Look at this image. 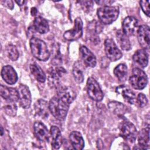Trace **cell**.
<instances>
[{"instance_id": "ba28073f", "label": "cell", "mask_w": 150, "mask_h": 150, "mask_svg": "<svg viewBox=\"0 0 150 150\" xmlns=\"http://www.w3.org/2000/svg\"><path fill=\"white\" fill-rule=\"evenodd\" d=\"M104 50L106 56L111 62H115L122 56L121 50L117 47L112 39H106L104 42Z\"/></svg>"}, {"instance_id": "1f68e13d", "label": "cell", "mask_w": 150, "mask_h": 150, "mask_svg": "<svg viewBox=\"0 0 150 150\" xmlns=\"http://www.w3.org/2000/svg\"><path fill=\"white\" fill-rule=\"evenodd\" d=\"M148 103V100L146 97L143 93H139L136 98V103L137 105L140 107H144Z\"/></svg>"}, {"instance_id": "2e32d148", "label": "cell", "mask_w": 150, "mask_h": 150, "mask_svg": "<svg viewBox=\"0 0 150 150\" xmlns=\"http://www.w3.org/2000/svg\"><path fill=\"white\" fill-rule=\"evenodd\" d=\"M3 80L8 84H15L18 80V76L16 71L10 65H6L2 67L1 72Z\"/></svg>"}, {"instance_id": "4dcf8cb0", "label": "cell", "mask_w": 150, "mask_h": 150, "mask_svg": "<svg viewBox=\"0 0 150 150\" xmlns=\"http://www.w3.org/2000/svg\"><path fill=\"white\" fill-rule=\"evenodd\" d=\"M6 103L4 107V110L5 113L11 117H15L16 115L17 107L15 102L6 101Z\"/></svg>"}, {"instance_id": "74e56055", "label": "cell", "mask_w": 150, "mask_h": 150, "mask_svg": "<svg viewBox=\"0 0 150 150\" xmlns=\"http://www.w3.org/2000/svg\"><path fill=\"white\" fill-rule=\"evenodd\" d=\"M15 2H16L18 5L22 6V5H23L25 4V1H15Z\"/></svg>"}, {"instance_id": "603a6c76", "label": "cell", "mask_w": 150, "mask_h": 150, "mask_svg": "<svg viewBox=\"0 0 150 150\" xmlns=\"http://www.w3.org/2000/svg\"><path fill=\"white\" fill-rule=\"evenodd\" d=\"M134 62L141 67H145L148 64V54L144 49H139L135 52L132 56Z\"/></svg>"}, {"instance_id": "4fadbf2b", "label": "cell", "mask_w": 150, "mask_h": 150, "mask_svg": "<svg viewBox=\"0 0 150 150\" xmlns=\"http://www.w3.org/2000/svg\"><path fill=\"white\" fill-rule=\"evenodd\" d=\"M33 131L36 138L39 141L41 142L49 141L50 133L42 122L36 121L33 124Z\"/></svg>"}, {"instance_id": "5b68a950", "label": "cell", "mask_w": 150, "mask_h": 150, "mask_svg": "<svg viewBox=\"0 0 150 150\" xmlns=\"http://www.w3.org/2000/svg\"><path fill=\"white\" fill-rule=\"evenodd\" d=\"M120 135L124 139L133 142L137 137L138 132L136 127L132 122L125 120L120 125Z\"/></svg>"}, {"instance_id": "836d02e7", "label": "cell", "mask_w": 150, "mask_h": 150, "mask_svg": "<svg viewBox=\"0 0 150 150\" xmlns=\"http://www.w3.org/2000/svg\"><path fill=\"white\" fill-rule=\"evenodd\" d=\"M140 6L144 13L148 16H149V1H141Z\"/></svg>"}, {"instance_id": "484cf974", "label": "cell", "mask_w": 150, "mask_h": 150, "mask_svg": "<svg viewBox=\"0 0 150 150\" xmlns=\"http://www.w3.org/2000/svg\"><path fill=\"white\" fill-rule=\"evenodd\" d=\"M30 70L31 73L38 81L40 83H44L46 81V74L38 64L36 63L31 64L30 65Z\"/></svg>"}, {"instance_id": "6da1fadb", "label": "cell", "mask_w": 150, "mask_h": 150, "mask_svg": "<svg viewBox=\"0 0 150 150\" xmlns=\"http://www.w3.org/2000/svg\"><path fill=\"white\" fill-rule=\"evenodd\" d=\"M57 88V95L49 103V110L52 115L58 120L65 119L69 106L74 100V96L72 90L67 87L61 85Z\"/></svg>"}, {"instance_id": "44dd1931", "label": "cell", "mask_w": 150, "mask_h": 150, "mask_svg": "<svg viewBox=\"0 0 150 150\" xmlns=\"http://www.w3.org/2000/svg\"><path fill=\"white\" fill-rule=\"evenodd\" d=\"M69 139L73 148L80 150L84 146V141L80 132L79 131H72L69 135Z\"/></svg>"}, {"instance_id": "7c38bea8", "label": "cell", "mask_w": 150, "mask_h": 150, "mask_svg": "<svg viewBox=\"0 0 150 150\" xmlns=\"http://www.w3.org/2000/svg\"><path fill=\"white\" fill-rule=\"evenodd\" d=\"M139 44L144 50H149L150 42V30L148 26L142 25L139 26L137 31Z\"/></svg>"}, {"instance_id": "cb8c5ba5", "label": "cell", "mask_w": 150, "mask_h": 150, "mask_svg": "<svg viewBox=\"0 0 150 150\" xmlns=\"http://www.w3.org/2000/svg\"><path fill=\"white\" fill-rule=\"evenodd\" d=\"M34 29L40 34H45L49 32V26L47 21L41 16L35 18L33 23Z\"/></svg>"}, {"instance_id": "9c48e42d", "label": "cell", "mask_w": 150, "mask_h": 150, "mask_svg": "<svg viewBox=\"0 0 150 150\" xmlns=\"http://www.w3.org/2000/svg\"><path fill=\"white\" fill-rule=\"evenodd\" d=\"M83 35V22L80 18L75 19L74 25L73 29L67 30L63 35L64 38L69 41L77 40Z\"/></svg>"}, {"instance_id": "8d00e7d4", "label": "cell", "mask_w": 150, "mask_h": 150, "mask_svg": "<svg viewBox=\"0 0 150 150\" xmlns=\"http://www.w3.org/2000/svg\"><path fill=\"white\" fill-rule=\"evenodd\" d=\"M37 13V10L35 8H32L31 9V14L32 16H35Z\"/></svg>"}, {"instance_id": "d6a6232c", "label": "cell", "mask_w": 150, "mask_h": 150, "mask_svg": "<svg viewBox=\"0 0 150 150\" xmlns=\"http://www.w3.org/2000/svg\"><path fill=\"white\" fill-rule=\"evenodd\" d=\"M82 7L83 11L86 12H90L93 8V2L91 1H80L79 2Z\"/></svg>"}, {"instance_id": "e575fe53", "label": "cell", "mask_w": 150, "mask_h": 150, "mask_svg": "<svg viewBox=\"0 0 150 150\" xmlns=\"http://www.w3.org/2000/svg\"><path fill=\"white\" fill-rule=\"evenodd\" d=\"M2 4L6 6L7 8H9L10 9H12L13 8V1H1Z\"/></svg>"}, {"instance_id": "52a82bcc", "label": "cell", "mask_w": 150, "mask_h": 150, "mask_svg": "<svg viewBox=\"0 0 150 150\" xmlns=\"http://www.w3.org/2000/svg\"><path fill=\"white\" fill-rule=\"evenodd\" d=\"M48 82L52 87H58L60 84L61 79L66 75V70L60 66H54L49 70Z\"/></svg>"}, {"instance_id": "83f0119b", "label": "cell", "mask_w": 150, "mask_h": 150, "mask_svg": "<svg viewBox=\"0 0 150 150\" xmlns=\"http://www.w3.org/2000/svg\"><path fill=\"white\" fill-rule=\"evenodd\" d=\"M114 74L120 82H124L127 78V67L125 64H119L114 69Z\"/></svg>"}, {"instance_id": "ac0fdd59", "label": "cell", "mask_w": 150, "mask_h": 150, "mask_svg": "<svg viewBox=\"0 0 150 150\" xmlns=\"http://www.w3.org/2000/svg\"><path fill=\"white\" fill-rule=\"evenodd\" d=\"M116 92L121 94L126 102L131 104H134L136 103V95L128 86L125 85L120 86L116 88Z\"/></svg>"}, {"instance_id": "e0dca14e", "label": "cell", "mask_w": 150, "mask_h": 150, "mask_svg": "<svg viewBox=\"0 0 150 150\" xmlns=\"http://www.w3.org/2000/svg\"><path fill=\"white\" fill-rule=\"evenodd\" d=\"M0 95L5 101L15 103L19 100L17 89L10 88L3 85L0 86Z\"/></svg>"}, {"instance_id": "4316f807", "label": "cell", "mask_w": 150, "mask_h": 150, "mask_svg": "<svg viewBox=\"0 0 150 150\" xmlns=\"http://www.w3.org/2000/svg\"><path fill=\"white\" fill-rule=\"evenodd\" d=\"M109 110L114 114L118 115H122L127 111V107L123 104L118 101H110L108 104Z\"/></svg>"}, {"instance_id": "8fae6325", "label": "cell", "mask_w": 150, "mask_h": 150, "mask_svg": "<svg viewBox=\"0 0 150 150\" xmlns=\"http://www.w3.org/2000/svg\"><path fill=\"white\" fill-rule=\"evenodd\" d=\"M122 27V31L127 36H134L137 33L139 28L138 20L134 16H127L123 20Z\"/></svg>"}, {"instance_id": "9a60e30c", "label": "cell", "mask_w": 150, "mask_h": 150, "mask_svg": "<svg viewBox=\"0 0 150 150\" xmlns=\"http://www.w3.org/2000/svg\"><path fill=\"white\" fill-rule=\"evenodd\" d=\"M103 26L100 22L96 21H93L90 22L87 26V34L89 35L90 40L94 43H98L100 42L97 35L103 30Z\"/></svg>"}, {"instance_id": "d4e9b609", "label": "cell", "mask_w": 150, "mask_h": 150, "mask_svg": "<svg viewBox=\"0 0 150 150\" xmlns=\"http://www.w3.org/2000/svg\"><path fill=\"white\" fill-rule=\"evenodd\" d=\"M117 40L121 47L124 50H129L131 48V45L128 36H127L121 30L116 32Z\"/></svg>"}, {"instance_id": "8992f818", "label": "cell", "mask_w": 150, "mask_h": 150, "mask_svg": "<svg viewBox=\"0 0 150 150\" xmlns=\"http://www.w3.org/2000/svg\"><path fill=\"white\" fill-rule=\"evenodd\" d=\"M87 92L88 96L96 101H100L104 97V94L98 82L93 78L89 77L86 84Z\"/></svg>"}, {"instance_id": "f1b7e54d", "label": "cell", "mask_w": 150, "mask_h": 150, "mask_svg": "<svg viewBox=\"0 0 150 150\" xmlns=\"http://www.w3.org/2000/svg\"><path fill=\"white\" fill-rule=\"evenodd\" d=\"M72 73L74 79L77 83H81L83 81L84 74L83 67L82 64L80 62H76L74 63Z\"/></svg>"}, {"instance_id": "7402d4cb", "label": "cell", "mask_w": 150, "mask_h": 150, "mask_svg": "<svg viewBox=\"0 0 150 150\" xmlns=\"http://www.w3.org/2000/svg\"><path fill=\"white\" fill-rule=\"evenodd\" d=\"M50 134L52 137V146L54 149H59L62 144V137L60 130L54 125L51 127Z\"/></svg>"}, {"instance_id": "30bf717a", "label": "cell", "mask_w": 150, "mask_h": 150, "mask_svg": "<svg viewBox=\"0 0 150 150\" xmlns=\"http://www.w3.org/2000/svg\"><path fill=\"white\" fill-rule=\"evenodd\" d=\"M19 100L20 105L25 109L30 107L32 101L31 94L28 86L25 84H21L18 87Z\"/></svg>"}, {"instance_id": "d590c367", "label": "cell", "mask_w": 150, "mask_h": 150, "mask_svg": "<svg viewBox=\"0 0 150 150\" xmlns=\"http://www.w3.org/2000/svg\"><path fill=\"white\" fill-rule=\"evenodd\" d=\"M95 2L98 5H104L105 6H108V5H111L114 1H95Z\"/></svg>"}, {"instance_id": "f546056e", "label": "cell", "mask_w": 150, "mask_h": 150, "mask_svg": "<svg viewBox=\"0 0 150 150\" xmlns=\"http://www.w3.org/2000/svg\"><path fill=\"white\" fill-rule=\"evenodd\" d=\"M6 53L8 57L12 61L16 60L19 57V52L17 47L12 44H9L6 48Z\"/></svg>"}, {"instance_id": "277c9868", "label": "cell", "mask_w": 150, "mask_h": 150, "mask_svg": "<svg viewBox=\"0 0 150 150\" xmlns=\"http://www.w3.org/2000/svg\"><path fill=\"white\" fill-rule=\"evenodd\" d=\"M129 81L134 88L142 90L146 87L148 83L147 76L143 70L135 67L132 69Z\"/></svg>"}, {"instance_id": "5bb4252c", "label": "cell", "mask_w": 150, "mask_h": 150, "mask_svg": "<svg viewBox=\"0 0 150 150\" xmlns=\"http://www.w3.org/2000/svg\"><path fill=\"white\" fill-rule=\"evenodd\" d=\"M79 54L86 66L94 67L96 65V58L94 54L85 46H81L79 49Z\"/></svg>"}, {"instance_id": "7a4b0ae2", "label": "cell", "mask_w": 150, "mask_h": 150, "mask_svg": "<svg viewBox=\"0 0 150 150\" xmlns=\"http://www.w3.org/2000/svg\"><path fill=\"white\" fill-rule=\"evenodd\" d=\"M30 47L33 56L39 60L45 62L50 57V53L45 42L37 38L30 40Z\"/></svg>"}, {"instance_id": "f35d334b", "label": "cell", "mask_w": 150, "mask_h": 150, "mask_svg": "<svg viewBox=\"0 0 150 150\" xmlns=\"http://www.w3.org/2000/svg\"><path fill=\"white\" fill-rule=\"evenodd\" d=\"M1 136H2V135H3V132H4V130H3V128H2V127H1Z\"/></svg>"}, {"instance_id": "3957f363", "label": "cell", "mask_w": 150, "mask_h": 150, "mask_svg": "<svg viewBox=\"0 0 150 150\" xmlns=\"http://www.w3.org/2000/svg\"><path fill=\"white\" fill-rule=\"evenodd\" d=\"M119 12L118 6H104L97 9V14L101 23L109 25L117 20Z\"/></svg>"}, {"instance_id": "ffe728a7", "label": "cell", "mask_w": 150, "mask_h": 150, "mask_svg": "<svg viewBox=\"0 0 150 150\" xmlns=\"http://www.w3.org/2000/svg\"><path fill=\"white\" fill-rule=\"evenodd\" d=\"M138 143L139 149H146L149 147V127L148 125L138 134Z\"/></svg>"}, {"instance_id": "d6986e66", "label": "cell", "mask_w": 150, "mask_h": 150, "mask_svg": "<svg viewBox=\"0 0 150 150\" xmlns=\"http://www.w3.org/2000/svg\"><path fill=\"white\" fill-rule=\"evenodd\" d=\"M34 108L36 114L40 117L45 118L48 117L50 110L49 103L43 99H39L35 102Z\"/></svg>"}]
</instances>
